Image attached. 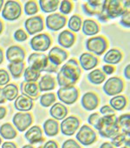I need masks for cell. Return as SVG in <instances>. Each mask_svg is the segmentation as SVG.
<instances>
[{"label": "cell", "instance_id": "cell-52", "mask_svg": "<svg viewBox=\"0 0 130 148\" xmlns=\"http://www.w3.org/2000/svg\"><path fill=\"white\" fill-rule=\"evenodd\" d=\"M6 113H7L6 108L4 107V106H0V120L3 119L5 117Z\"/></svg>", "mask_w": 130, "mask_h": 148}, {"label": "cell", "instance_id": "cell-55", "mask_svg": "<svg viewBox=\"0 0 130 148\" xmlns=\"http://www.w3.org/2000/svg\"><path fill=\"white\" fill-rule=\"evenodd\" d=\"M5 102V99L3 94V90L1 87H0V104H4Z\"/></svg>", "mask_w": 130, "mask_h": 148}, {"label": "cell", "instance_id": "cell-20", "mask_svg": "<svg viewBox=\"0 0 130 148\" xmlns=\"http://www.w3.org/2000/svg\"><path fill=\"white\" fill-rule=\"evenodd\" d=\"M15 108L19 112H29L33 108L34 102L33 99L25 94H21L17 97L15 103H14Z\"/></svg>", "mask_w": 130, "mask_h": 148}, {"label": "cell", "instance_id": "cell-51", "mask_svg": "<svg viewBox=\"0 0 130 148\" xmlns=\"http://www.w3.org/2000/svg\"><path fill=\"white\" fill-rule=\"evenodd\" d=\"M124 75L127 79H128V80L130 79V65L129 64H127L124 70Z\"/></svg>", "mask_w": 130, "mask_h": 148}, {"label": "cell", "instance_id": "cell-50", "mask_svg": "<svg viewBox=\"0 0 130 148\" xmlns=\"http://www.w3.org/2000/svg\"><path fill=\"white\" fill-rule=\"evenodd\" d=\"M2 148H17V145H16V144L13 143V142L7 141V142H5V143L2 145Z\"/></svg>", "mask_w": 130, "mask_h": 148}, {"label": "cell", "instance_id": "cell-13", "mask_svg": "<svg viewBox=\"0 0 130 148\" xmlns=\"http://www.w3.org/2000/svg\"><path fill=\"white\" fill-rule=\"evenodd\" d=\"M79 126L80 120L75 116H70L64 119V120L62 121L60 128L62 134L66 136H72L78 130Z\"/></svg>", "mask_w": 130, "mask_h": 148}, {"label": "cell", "instance_id": "cell-2", "mask_svg": "<svg viewBox=\"0 0 130 148\" xmlns=\"http://www.w3.org/2000/svg\"><path fill=\"white\" fill-rule=\"evenodd\" d=\"M97 130L99 131V133L102 137L112 138L120 132L118 118L115 116V114L102 116L101 118V121Z\"/></svg>", "mask_w": 130, "mask_h": 148}, {"label": "cell", "instance_id": "cell-60", "mask_svg": "<svg viewBox=\"0 0 130 148\" xmlns=\"http://www.w3.org/2000/svg\"><path fill=\"white\" fill-rule=\"evenodd\" d=\"M120 148H129V146H122V147H120Z\"/></svg>", "mask_w": 130, "mask_h": 148}, {"label": "cell", "instance_id": "cell-18", "mask_svg": "<svg viewBox=\"0 0 130 148\" xmlns=\"http://www.w3.org/2000/svg\"><path fill=\"white\" fill-rule=\"evenodd\" d=\"M79 63L82 68L85 71H90L94 69L99 63V59L97 57L94 56L89 52L83 53L79 58Z\"/></svg>", "mask_w": 130, "mask_h": 148}, {"label": "cell", "instance_id": "cell-43", "mask_svg": "<svg viewBox=\"0 0 130 148\" xmlns=\"http://www.w3.org/2000/svg\"><path fill=\"white\" fill-rule=\"evenodd\" d=\"M101 116L98 112H95V113H92L89 119H88V122L89 125H91L92 126H94L96 130L98 129V126H99V124H100V121H101Z\"/></svg>", "mask_w": 130, "mask_h": 148}, {"label": "cell", "instance_id": "cell-48", "mask_svg": "<svg viewBox=\"0 0 130 148\" xmlns=\"http://www.w3.org/2000/svg\"><path fill=\"white\" fill-rule=\"evenodd\" d=\"M102 71L105 75H111L114 72V67L110 64H105L102 66Z\"/></svg>", "mask_w": 130, "mask_h": 148}, {"label": "cell", "instance_id": "cell-27", "mask_svg": "<svg viewBox=\"0 0 130 148\" xmlns=\"http://www.w3.org/2000/svg\"><path fill=\"white\" fill-rule=\"evenodd\" d=\"M38 4L43 12L52 13L58 9L60 1L58 0H39Z\"/></svg>", "mask_w": 130, "mask_h": 148}, {"label": "cell", "instance_id": "cell-8", "mask_svg": "<svg viewBox=\"0 0 130 148\" xmlns=\"http://www.w3.org/2000/svg\"><path fill=\"white\" fill-rule=\"evenodd\" d=\"M124 89V82L121 78L112 77L106 80L103 86L104 92L108 96L119 95Z\"/></svg>", "mask_w": 130, "mask_h": 148}, {"label": "cell", "instance_id": "cell-1", "mask_svg": "<svg viewBox=\"0 0 130 148\" xmlns=\"http://www.w3.org/2000/svg\"><path fill=\"white\" fill-rule=\"evenodd\" d=\"M81 67L75 58L69 59L57 73V84L60 87L75 86L81 76Z\"/></svg>", "mask_w": 130, "mask_h": 148}, {"label": "cell", "instance_id": "cell-19", "mask_svg": "<svg viewBox=\"0 0 130 148\" xmlns=\"http://www.w3.org/2000/svg\"><path fill=\"white\" fill-rule=\"evenodd\" d=\"M81 102L84 109H86L87 111H93L97 108L100 100L98 96L95 92H89L83 96Z\"/></svg>", "mask_w": 130, "mask_h": 148}, {"label": "cell", "instance_id": "cell-26", "mask_svg": "<svg viewBox=\"0 0 130 148\" xmlns=\"http://www.w3.org/2000/svg\"><path fill=\"white\" fill-rule=\"evenodd\" d=\"M122 59V54L118 49H111L106 52L103 60L108 64H116L120 63Z\"/></svg>", "mask_w": 130, "mask_h": 148}, {"label": "cell", "instance_id": "cell-41", "mask_svg": "<svg viewBox=\"0 0 130 148\" xmlns=\"http://www.w3.org/2000/svg\"><path fill=\"white\" fill-rule=\"evenodd\" d=\"M127 136L126 134L124 133H117L115 136H114L112 138V140H111V144L115 146V147H120L122 144L125 143V141L127 140Z\"/></svg>", "mask_w": 130, "mask_h": 148}, {"label": "cell", "instance_id": "cell-35", "mask_svg": "<svg viewBox=\"0 0 130 148\" xmlns=\"http://www.w3.org/2000/svg\"><path fill=\"white\" fill-rule=\"evenodd\" d=\"M8 68L14 79H19L22 76L23 71L24 70V63H10Z\"/></svg>", "mask_w": 130, "mask_h": 148}, {"label": "cell", "instance_id": "cell-9", "mask_svg": "<svg viewBox=\"0 0 130 148\" xmlns=\"http://www.w3.org/2000/svg\"><path fill=\"white\" fill-rule=\"evenodd\" d=\"M28 63L30 67L37 70L38 71H45L49 65V60L44 53L34 52L28 58Z\"/></svg>", "mask_w": 130, "mask_h": 148}, {"label": "cell", "instance_id": "cell-58", "mask_svg": "<svg viewBox=\"0 0 130 148\" xmlns=\"http://www.w3.org/2000/svg\"><path fill=\"white\" fill-rule=\"evenodd\" d=\"M4 2H5V1H3V0H0V12H1V11H2V9H3Z\"/></svg>", "mask_w": 130, "mask_h": 148}, {"label": "cell", "instance_id": "cell-32", "mask_svg": "<svg viewBox=\"0 0 130 148\" xmlns=\"http://www.w3.org/2000/svg\"><path fill=\"white\" fill-rule=\"evenodd\" d=\"M41 76V72L29 66L24 71V78L26 83H36Z\"/></svg>", "mask_w": 130, "mask_h": 148}, {"label": "cell", "instance_id": "cell-29", "mask_svg": "<svg viewBox=\"0 0 130 148\" xmlns=\"http://www.w3.org/2000/svg\"><path fill=\"white\" fill-rule=\"evenodd\" d=\"M0 135H1L2 138H4L5 139L11 140L17 137L18 132L12 124L5 123V124L2 125L1 127H0Z\"/></svg>", "mask_w": 130, "mask_h": 148}, {"label": "cell", "instance_id": "cell-46", "mask_svg": "<svg viewBox=\"0 0 130 148\" xmlns=\"http://www.w3.org/2000/svg\"><path fill=\"white\" fill-rule=\"evenodd\" d=\"M62 148H82V147L74 139H67L62 144Z\"/></svg>", "mask_w": 130, "mask_h": 148}, {"label": "cell", "instance_id": "cell-47", "mask_svg": "<svg viewBox=\"0 0 130 148\" xmlns=\"http://www.w3.org/2000/svg\"><path fill=\"white\" fill-rule=\"evenodd\" d=\"M100 113L102 114L103 116H106V115H114L115 114V112L110 106L106 105V106H103L100 109Z\"/></svg>", "mask_w": 130, "mask_h": 148}, {"label": "cell", "instance_id": "cell-53", "mask_svg": "<svg viewBox=\"0 0 130 148\" xmlns=\"http://www.w3.org/2000/svg\"><path fill=\"white\" fill-rule=\"evenodd\" d=\"M100 148H114V146L108 142H105L103 144H102V145L100 146Z\"/></svg>", "mask_w": 130, "mask_h": 148}, {"label": "cell", "instance_id": "cell-49", "mask_svg": "<svg viewBox=\"0 0 130 148\" xmlns=\"http://www.w3.org/2000/svg\"><path fill=\"white\" fill-rule=\"evenodd\" d=\"M43 148H58V145L56 141L49 140L45 143V145H43Z\"/></svg>", "mask_w": 130, "mask_h": 148}, {"label": "cell", "instance_id": "cell-54", "mask_svg": "<svg viewBox=\"0 0 130 148\" xmlns=\"http://www.w3.org/2000/svg\"><path fill=\"white\" fill-rule=\"evenodd\" d=\"M97 17H98V19H99L101 22H102V23H106V22H108V19L103 14H102V13H100Z\"/></svg>", "mask_w": 130, "mask_h": 148}, {"label": "cell", "instance_id": "cell-25", "mask_svg": "<svg viewBox=\"0 0 130 148\" xmlns=\"http://www.w3.org/2000/svg\"><path fill=\"white\" fill-rule=\"evenodd\" d=\"M83 32L86 36H95L100 32L99 25L92 19H86L83 22Z\"/></svg>", "mask_w": 130, "mask_h": 148}, {"label": "cell", "instance_id": "cell-57", "mask_svg": "<svg viewBox=\"0 0 130 148\" xmlns=\"http://www.w3.org/2000/svg\"><path fill=\"white\" fill-rule=\"evenodd\" d=\"M3 29H4V25H3V23H2V21L0 20V34L2 33V32H3Z\"/></svg>", "mask_w": 130, "mask_h": 148}, {"label": "cell", "instance_id": "cell-12", "mask_svg": "<svg viewBox=\"0 0 130 148\" xmlns=\"http://www.w3.org/2000/svg\"><path fill=\"white\" fill-rule=\"evenodd\" d=\"M46 26L53 32H57L62 29L67 23V18L60 13H52L46 18Z\"/></svg>", "mask_w": 130, "mask_h": 148}, {"label": "cell", "instance_id": "cell-7", "mask_svg": "<svg viewBox=\"0 0 130 148\" xmlns=\"http://www.w3.org/2000/svg\"><path fill=\"white\" fill-rule=\"evenodd\" d=\"M51 38L48 34L40 33L30 39V45L33 51L44 52L45 51L49 50L51 45Z\"/></svg>", "mask_w": 130, "mask_h": 148}, {"label": "cell", "instance_id": "cell-38", "mask_svg": "<svg viewBox=\"0 0 130 148\" xmlns=\"http://www.w3.org/2000/svg\"><path fill=\"white\" fill-rule=\"evenodd\" d=\"M56 99V95L53 92L45 93V94L41 96V98H40V104L43 107H49V106H51L52 105L55 104Z\"/></svg>", "mask_w": 130, "mask_h": 148}, {"label": "cell", "instance_id": "cell-24", "mask_svg": "<svg viewBox=\"0 0 130 148\" xmlns=\"http://www.w3.org/2000/svg\"><path fill=\"white\" fill-rule=\"evenodd\" d=\"M37 86L40 92L52 91L56 88V80L52 76L49 75V74H45L40 79Z\"/></svg>", "mask_w": 130, "mask_h": 148}, {"label": "cell", "instance_id": "cell-16", "mask_svg": "<svg viewBox=\"0 0 130 148\" xmlns=\"http://www.w3.org/2000/svg\"><path fill=\"white\" fill-rule=\"evenodd\" d=\"M25 58L24 50L18 45L10 46L6 51V58L10 63L24 62Z\"/></svg>", "mask_w": 130, "mask_h": 148}, {"label": "cell", "instance_id": "cell-22", "mask_svg": "<svg viewBox=\"0 0 130 148\" xmlns=\"http://www.w3.org/2000/svg\"><path fill=\"white\" fill-rule=\"evenodd\" d=\"M49 113L55 120H62L67 117L68 108L62 103H55L51 106Z\"/></svg>", "mask_w": 130, "mask_h": 148}, {"label": "cell", "instance_id": "cell-40", "mask_svg": "<svg viewBox=\"0 0 130 148\" xmlns=\"http://www.w3.org/2000/svg\"><path fill=\"white\" fill-rule=\"evenodd\" d=\"M59 11L61 12V14L62 16L68 15L72 12V8H73V5L70 1H68V0H63V1L60 2L59 5Z\"/></svg>", "mask_w": 130, "mask_h": 148}, {"label": "cell", "instance_id": "cell-59", "mask_svg": "<svg viewBox=\"0 0 130 148\" xmlns=\"http://www.w3.org/2000/svg\"><path fill=\"white\" fill-rule=\"evenodd\" d=\"M22 148H34L32 145H24Z\"/></svg>", "mask_w": 130, "mask_h": 148}, {"label": "cell", "instance_id": "cell-31", "mask_svg": "<svg viewBox=\"0 0 130 148\" xmlns=\"http://www.w3.org/2000/svg\"><path fill=\"white\" fill-rule=\"evenodd\" d=\"M88 79L94 85H101L106 80V75L100 69H95L88 74Z\"/></svg>", "mask_w": 130, "mask_h": 148}, {"label": "cell", "instance_id": "cell-6", "mask_svg": "<svg viewBox=\"0 0 130 148\" xmlns=\"http://www.w3.org/2000/svg\"><path fill=\"white\" fill-rule=\"evenodd\" d=\"M57 98L61 102L64 104L72 105L76 103L78 99L79 91L74 86L67 87H60V89L57 91Z\"/></svg>", "mask_w": 130, "mask_h": 148}, {"label": "cell", "instance_id": "cell-42", "mask_svg": "<svg viewBox=\"0 0 130 148\" xmlns=\"http://www.w3.org/2000/svg\"><path fill=\"white\" fill-rule=\"evenodd\" d=\"M120 17H121L120 24L126 28H129L130 27V12H129V11L123 10V12Z\"/></svg>", "mask_w": 130, "mask_h": 148}, {"label": "cell", "instance_id": "cell-17", "mask_svg": "<svg viewBox=\"0 0 130 148\" xmlns=\"http://www.w3.org/2000/svg\"><path fill=\"white\" fill-rule=\"evenodd\" d=\"M103 1L99 0H89L83 5V12L88 16H98L102 10Z\"/></svg>", "mask_w": 130, "mask_h": 148}, {"label": "cell", "instance_id": "cell-14", "mask_svg": "<svg viewBox=\"0 0 130 148\" xmlns=\"http://www.w3.org/2000/svg\"><path fill=\"white\" fill-rule=\"evenodd\" d=\"M12 122L19 132H24L26 129H28L31 125L33 122V119H32L31 114L24 113L21 112L14 115Z\"/></svg>", "mask_w": 130, "mask_h": 148}, {"label": "cell", "instance_id": "cell-56", "mask_svg": "<svg viewBox=\"0 0 130 148\" xmlns=\"http://www.w3.org/2000/svg\"><path fill=\"white\" fill-rule=\"evenodd\" d=\"M4 61V52L3 50L0 48V64H1Z\"/></svg>", "mask_w": 130, "mask_h": 148}, {"label": "cell", "instance_id": "cell-5", "mask_svg": "<svg viewBox=\"0 0 130 148\" xmlns=\"http://www.w3.org/2000/svg\"><path fill=\"white\" fill-rule=\"evenodd\" d=\"M86 49L97 56H101L108 49V41L102 36L89 38L86 41Z\"/></svg>", "mask_w": 130, "mask_h": 148}, {"label": "cell", "instance_id": "cell-37", "mask_svg": "<svg viewBox=\"0 0 130 148\" xmlns=\"http://www.w3.org/2000/svg\"><path fill=\"white\" fill-rule=\"evenodd\" d=\"M83 25V20L82 18L78 15H73L71 16V18L69 20L68 23V26L70 28V30H71L70 32H78Z\"/></svg>", "mask_w": 130, "mask_h": 148}, {"label": "cell", "instance_id": "cell-23", "mask_svg": "<svg viewBox=\"0 0 130 148\" xmlns=\"http://www.w3.org/2000/svg\"><path fill=\"white\" fill-rule=\"evenodd\" d=\"M24 136L30 144H37L43 140V131L38 125H34L26 132Z\"/></svg>", "mask_w": 130, "mask_h": 148}, {"label": "cell", "instance_id": "cell-3", "mask_svg": "<svg viewBox=\"0 0 130 148\" xmlns=\"http://www.w3.org/2000/svg\"><path fill=\"white\" fill-rule=\"evenodd\" d=\"M123 9L121 2L118 0H105L102 4V14H103L108 19H114L121 16Z\"/></svg>", "mask_w": 130, "mask_h": 148}, {"label": "cell", "instance_id": "cell-33", "mask_svg": "<svg viewBox=\"0 0 130 148\" xmlns=\"http://www.w3.org/2000/svg\"><path fill=\"white\" fill-rule=\"evenodd\" d=\"M109 104L114 111H121L127 106V99L123 95H116L110 99Z\"/></svg>", "mask_w": 130, "mask_h": 148}, {"label": "cell", "instance_id": "cell-45", "mask_svg": "<svg viewBox=\"0 0 130 148\" xmlns=\"http://www.w3.org/2000/svg\"><path fill=\"white\" fill-rule=\"evenodd\" d=\"M14 38L18 42H24V41L27 40L28 35L23 29H18L14 33Z\"/></svg>", "mask_w": 130, "mask_h": 148}, {"label": "cell", "instance_id": "cell-36", "mask_svg": "<svg viewBox=\"0 0 130 148\" xmlns=\"http://www.w3.org/2000/svg\"><path fill=\"white\" fill-rule=\"evenodd\" d=\"M118 125L120 128L122 129L123 133L129 136V127H130V114H122L118 118Z\"/></svg>", "mask_w": 130, "mask_h": 148}, {"label": "cell", "instance_id": "cell-11", "mask_svg": "<svg viewBox=\"0 0 130 148\" xmlns=\"http://www.w3.org/2000/svg\"><path fill=\"white\" fill-rule=\"evenodd\" d=\"M69 54L66 51H64V49L58 46H55L50 49L47 58L50 64L58 67V65L62 64L65 60H67Z\"/></svg>", "mask_w": 130, "mask_h": 148}, {"label": "cell", "instance_id": "cell-34", "mask_svg": "<svg viewBox=\"0 0 130 148\" xmlns=\"http://www.w3.org/2000/svg\"><path fill=\"white\" fill-rule=\"evenodd\" d=\"M22 91L24 94L30 98H37L39 95V88L36 83H25L22 84Z\"/></svg>", "mask_w": 130, "mask_h": 148}, {"label": "cell", "instance_id": "cell-21", "mask_svg": "<svg viewBox=\"0 0 130 148\" xmlns=\"http://www.w3.org/2000/svg\"><path fill=\"white\" fill-rule=\"evenodd\" d=\"M57 42L63 48H70L76 42V35L69 30H64L58 35Z\"/></svg>", "mask_w": 130, "mask_h": 148}, {"label": "cell", "instance_id": "cell-61", "mask_svg": "<svg viewBox=\"0 0 130 148\" xmlns=\"http://www.w3.org/2000/svg\"><path fill=\"white\" fill-rule=\"evenodd\" d=\"M2 144V139H1V137H0V145Z\"/></svg>", "mask_w": 130, "mask_h": 148}, {"label": "cell", "instance_id": "cell-4", "mask_svg": "<svg viewBox=\"0 0 130 148\" xmlns=\"http://www.w3.org/2000/svg\"><path fill=\"white\" fill-rule=\"evenodd\" d=\"M22 14V6L17 1H6L2 10V17L8 21H15Z\"/></svg>", "mask_w": 130, "mask_h": 148}, {"label": "cell", "instance_id": "cell-15", "mask_svg": "<svg viewBox=\"0 0 130 148\" xmlns=\"http://www.w3.org/2000/svg\"><path fill=\"white\" fill-rule=\"evenodd\" d=\"M24 27L28 34L35 35L44 29L43 19L41 16H33L25 21Z\"/></svg>", "mask_w": 130, "mask_h": 148}, {"label": "cell", "instance_id": "cell-44", "mask_svg": "<svg viewBox=\"0 0 130 148\" xmlns=\"http://www.w3.org/2000/svg\"><path fill=\"white\" fill-rule=\"evenodd\" d=\"M10 75L8 71L4 69H0V86H6L10 82Z\"/></svg>", "mask_w": 130, "mask_h": 148}, {"label": "cell", "instance_id": "cell-39", "mask_svg": "<svg viewBox=\"0 0 130 148\" xmlns=\"http://www.w3.org/2000/svg\"><path fill=\"white\" fill-rule=\"evenodd\" d=\"M38 12V5L36 1H28L24 5V12L28 16H33Z\"/></svg>", "mask_w": 130, "mask_h": 148}, {"label": "cell", "instance_id": "cell-10", "mask_svg": "<svg viewBox=\"0 0 130 148\" xmlns=\"http://www.w3.org/2000/svg\"><path fill=\"white\" fill-rule=\"evenodd\" d=\"M77 139L83 145H90L96 140V133L91 127L84 125L79 129Z\"/></svg>", "mask_w": 130, "mask_h": 148}, {"label": "cell", "instance_id": "cell-28", "mask_svg": "<svg viewBox=\"0 0 130 148\" xmlns=\"http://www.w3.org/2000/svg\"><path fill=\"white\" fill-rule=\"evenodd\" d=\"M44 133L49 137H53L59 132V124L56 120L49 119L43 123Z\"/></svg>", "mask_w": 130, "mask_h": 148}, {"label": "cell", "instance_id": "cell-30", "mask_svg": "<svg viewBox=\"0 0 130 148\" xmlns=\"http://www.w3.org/2000/svg\"><path fill=\"white\" fill-rule=\"evenodd\" d=\"M2 90L5 100L12 101L18 96V88L15 84H7L2 88Z\"/></svg>", "mask_w": 130, "mask_h": 148}]
</instances>
